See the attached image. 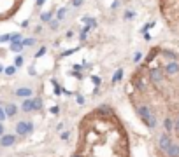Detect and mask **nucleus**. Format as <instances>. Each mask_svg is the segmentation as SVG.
<instances>
[{
  "label": "nucleus",
  "instance_id": "nucleus-24",
  "mask_svg": "<svg viewBox=\"0 0 179 157\" xmlns=\"http://www.w3.org/2000/svg\"><path fill=\"white\" fill-rule=\"evenodd\" d=\"M72 157H83V156H81V154H74Z\"/></svg>",
  "mask_w": 179,
  "mask_h": 157
},
{
  "label": "nucleus",
  "instance_id": "nucleus-18",
  "mask_svg": "<svg viewBox=\"0 0 179 157\" xmlns=\"http://www.w3.org/2000/svg\"><path fill=\"white\" fill-rule=\"evenodd\" d=\"M81 2H83V0H74L72 4H74V7H79V5H81Z\"/></svg>",
  "mask_w": 179,
  "mask_h": 157
},
{
  "label": "nucleus",
  "instance_id": "nucleus-9",
  "mask_svg": "<svg viewBox=\"0 0 179 157\" xmlns=\"http://www.w3.org/2000/svg\"><path fill=\"white\" fill-rule=\"evenodd\" d=\"M16 112H18V108H16V105H7V106H5V115H7V117H14V115H16Z\"/></svg>",
  "mask_w": 179,
  "mask_h": 157
},
{
  "label": "nucleus",
  "instance_id": "nucleus-2",
  "mask_svg": "<svg viewBox=\"0 0 179 157\" xmlns=\"http://www.w3.org/2000/svg\"><path fill=\"white\" fill-rule=\"evenodd\" d=\"M149 80H151L154 86H160L162 82H163V78H165V75H163V70L160 68V66H154V68H151L149 70Z\"/></svg>",
  "mask_w": 179,
  "mask_h": 157
},
{
  "label": "nucleus",
  "instance_id": "nucleus-1",
  "mask_svg": "<svg viewBox=\"0 0 179 157\" xmlns=\"http://www.w3.org/2000/svg\"><path fill=\"white\" fill-rule=\"evenodd\" d=\"M137 114H139V117H140V120H142L148 128H154V126H156V119H154L151 108H149L148 105H139Z\"/></svg>",
  "mask_w": 179,
  "mask_h": 157
},
{
  "label": "nucleus",
  "instance_id": "nucleus-14",
  "mask_svg": "<svg viewBox=\"0 0 179 157\" xmlns=\"http://www.w3.org/2000/svg\"><path fill=\"white\" fill-rule=\"evenodd\" d=\"M121 75H123V72H121V70H118V72H116V75H114V78H112V82L120 80V78H121Z\"/></svg>",
  "mask_w": 179,
  "mask_h": 157
},
{
  "label": "nucleus",
  "instance_id": "nucleus-5",
  "mask_svg": "<svg viewBox=\"0 0 179 157\" xmlns=\"http://www.w3.org/2000/svg\"><path fill=\"white\" fill-rule=\"evenodd\" d=\"M172 143V140H170V136H169V133H163L160 138H158V147H160V150L162 152H165L167 148H169V145Z\"/></svg>",
  "mask_w": 179,
  "mask_h": 157
},
{
  "label": "nucleus",
  "instance_id": "nucleus-11",
  "mask_svg": "<svg viewBox=\"0 0 179 157\" xmlns=\"http://www.w3.org/2000/svg\"><path fill=\"white\" fill-rule=\"evenodd\" d=\"M163 126H165V131H167V133L174 131V119H172V117H167L165 120H163Z\"/></svg>",
  "mask_w": 179,
  "mask_h": 157
},
{
  "label": "nucleus",
  "instance_id": "nucleus-17",
  "mask_svg": "<svg viewBox=\"0 0 179 157\" xmlns=\"http://www.w3.org/2000/svg\"><path fill=\"white\" fill-rule=\"evenodd\" d=\"M58 112H60L58 106H51V114H58Z\"/></svg>",
  "mask_w": 179,
  "mask_h": 157
},
{
  "label": "nucleus",
  "instance_id": "nucleus-4",
  "mask_svg": "<svg viewBox=\"0 0 179 157\" xmlns=\"http://www.w3.org/2000/svg\"><path fill=\"white\" fill-rule=\"evenodd\" d=\"M165 72L169 77H176V75H179V61L178 59H170L169 63L165 65Z\"/></svg>",
  "mask_w": 179,
  "mask_h": 157
},
{
  "label": "nucleus",
  "instance_id": "nucleus-23",
  "mask_svg": "<svg viewBox=\"0 0 179 157\" xmlns=\"http://www.w3.org/2000/svg\"><path fill=\"white\" fill-rule=\"evenodd\" d=\"M0 136H4V126L0 124Z\"/></svg>",
  "mask_w": 179,
  "mask_h": 157
},
{
  "label": "nucleus",
  "instance_id": "nucleus-8",
  "mask_svg": "<svg viewBox=\"0 0 179 157\" xmlns=\"http://www.w3.org/2000/svg\"><path fill=\"white\" fill-rule=\"evenodd\" d=\"M14 143H16V136L14 134H4V136H0V145L2 147H11Z\"/></svg>",
  "mask_w": 179,
  "mask_h": 157
},
{
  "label": "nucleus",
  "instance_id": "nucleus-7",
  "mask_svg": "<svg viewBox=\"0 0 179 157\" xmlns=\"http://www.w3.org/2000/svg\"><path fill=\"white\" fill-rule=\"evenodd\" d=\"M165 156L167 157H179V143L172 142L169 145V148L165 150Z\"/></svg>",
  "mask_w": 179,
  "mask_h": 157
},
{
  "label": "nucleus",
  "instance_id": "nucleus-19",
  "mask_svg": "<svg viewBox=\"0 0 179 157\" xmlns=\"http://www.w3.org/2000/svg\"><path fill=\"white\" fill-rule=\"evenodd\" d=\"M42 18H44V21H48V19L51 18V12H46V14H44V16H42Z\"/></svg>",
  "mask_w": 179,
  "mask_h": 157
},
{
  "label": "nucleus",
  "instance_id": "nucleus-13",
  "mask_svg": "<svg viewBox=\"0 0 179 157\" xmlns=\"http://www.w3.org/2000/svg\"><path fill=\"white\" fill-rule=\"evenodd\" d=\"M174 131H176V133H179V115L174 119Z\"/></svg>",
  "mask_w": 179,
  "mask_h": 157
},
{
  "label": "nucleus",
  "instance_id": "nucleus-21",
  "mask_svg": "<svg viewBox=\"0 0 179 157\" xmlns=\"http://www.w3.org/2000/svg\"><path fill=\"white\" fill-rule=\"evenodd\" d=\"M21 63H23V59H21V58H18V59H16V66H19Z\"/></svg>",
  "mask_w": 179,
  "mask_h": 157
},
{
  "label": "nucleus",
  "instance_id": "nucleus-22",
  "mask_svg": "<svg viewBox=\"0 0 179 157\" xmlns=\"http://www.w3.org/2000/svg\"><path fill=\"white\" fill-rule=\"evenodd\" d=\"M44 52H46V49H44V47H42V49H41V51H39V52H37V56H42V54H44Z\"/></svg>",
  "mask_w": 179,
  "mask_h": 157
},
{
  "label": "nucleus",
  "instance_id": "nucleus-25",
  "mask_svg": "<svg viewBox=\"0 0 179 157\" xmlns=\"http://www.w3.org/2000/svg\"><path fill=\"white\" fill-rule=\"evenodd\" d=\"M42 2H44V0H37V5H41Z\"/></svg>",
  "mask_w": 179,
  "mask_h": 157
},
{
  "label": "nucleus",
  "instance_id": "nucleus-10",
  "mask_svg": "<svg viewBox=\"0 0 179 157\" xmlns=\"http://www.w3.org/2000/svg\"><path fill=\"white\" fill-rule=\"evenodd\" d=\"M16 96L28 98V96H32V89H28V87H21V89H18V91H16Z\"/></svg>",
  "mask_w": 179,
  "mask_h": 157
},
{
  "label": "nucleus",
  "instance_id": "nucleus-6",
  "mask_svg": "<svg viewBox=\"0 0 179 157\" xmlns=\"http://www.w3.org/2000/svg\"><path fill=\"white\" fill-rule=\"evenodd\" d=\"M33 129V126H32V122H18V126H16V133L18 134H27L30 131Z\"/></svg>",
  "mask_w": 179,
  "mask_h": 157
},
{
  "label": "nucleus",
  "instance_id": "nucleus-15",
  "mask_svg": "<svg viewBox=\"0 0 179 157\" xmlns=\"http://www.w3.org/2000/svg\"><path fill=\"white\" fill-rule=\"evenodd\" d=\"M5 72H7V73H9V75H13L14 72H16V68H14V66H9V68H7V70H5Z\"/></svg>",
  "mask_w": 179,
  "mask_h": 157
},
{
  "label": "nucleus",
  "instance_id": "nucleus-16",
  "mask_svg": "<svg viewBox=\"0 0 179 157\" xmlns=\"http://www.w3.org/2000/svg\"><path fill=\"white\" fill-rule=\"evenodd\" d=\"M4 119H7V115H5V110H2V108H0V120H4Z\"/></svg>",
  "mask_w": 179,
  "mask_h": 157
},
{
  "label": "nucleus",
  "instance_id": "nucleus-20",
  "mask_svg": "<svg viewBox=\"0 0 179 157\" xmlns=\"http://www.w3.org/2000/svg\"><path fill=\"white\" fill-rule=\"evenodd\" d=\"M63 14H65V9H62V11L58 12V19H62V18H63Z\"/></svg>",
  "mask_w": 179,
  "mask_h": 157
},
{
  "label": "nucleus",
  "instance_id": "nucleus-12",
  "mask_svg": "<svg viewBox=\"0 0 179 157\" xmlns=\"http://www.w3.org/2000/svg\"><path fill=\"white\" fill-rule=\"evenodd\" d=\"M11 49H13V51H21V49H23V44H13V47H11Z\"/></svg>",
  "mask_w": 179,
  "mask_h": 157
},
{
  "label": "nucleus",
  "instance_id": "nucleus-3",
  "mask_svg": "<svg viewBox=\"0 0 179 157\" xmlns=\"http://www.w3.org/2000/svg\"><path fill=\"white\" fill-rule=\"evenodd\" d=\"M21 108H23L25 112L41 110V108H42V101H41V100H25V101H23V105H21Z\"/></svg>",
  "mask_w": 179,
  "mask_h": 157
}]
</instances>
